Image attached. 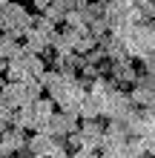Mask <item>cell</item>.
Segmentation results:
<instances>
[{"label": "cell", "instance_id": "cell-1", "mask_svg": "<svg viewBox=\"0 0 155 158\" xmlns=\"http://www.w3.org/2000/svg\"><path fill=\"white\" fill-rule=\"evenodd\" d=\"M32 17H35V15H32L23 3L12 0V3H9L3 12H0V32H6V35H12V38L23 40L26 29L32 26Z\"/></svg>", "mask_w": 155, "mask_h": 158}, {"label": "cell", "instance_id": "cell-2", "mask_svg": "<svg viewBox=\"0 0 155 158\" xmlns=\"http://www.w3.org/2000/svg\"><path fill=\"white\" fill-rule=\"evenodd\" d=\"M126 52H129V58H138L144 60L147 55L155 52V26L152 23H141V26H132L129 38L124 40Z\"/></svg>", "mask_w": 155, "mask_h": 158}, {"label": "cell", "instance_id": "cell-3", "mask_svg": "<svg viewBox=\"0 0 155 158\" xmlns=\"http://www.w3.org/2000/svg\"><path fill=\"white\" fill-rule=\"evenodd\" d=\"M98 101H101V118H106V121H124L135 109L129 95H126L124 89H118V86L112 92H106L104 98H98Z\"/></svg>", "mask_w": 155, "mask_h": 158}, {"label": "cell", "instance_id": "cell-4", "mask_svg": "<svg viewBox=\"0 0 155 158\" xmlns=\"http://www.w3.org/2000/svg\"><path fill=\"white\" fill-rule=\"evenodd\" d=\"M78 127H80V118H78L75 112H55V115L49 118V124L43 127V129H38V132H46V135H52V138H58V141H63V138L72 135Z\"/></svg>", "mask_w": 155, "mask_h": 158}, {"label": "cell", "instance_id": "cell-5", "mask_svg": "<svg viewBox=\"0 0 155 158\" xmlns=\"http://www.w3.org/2000/svg\"><path fill=\"white\" fill-rule=\"evenodd\" d=\"M63 141H58V138H52V135H46V132H32L29 135V141H26V150H29L35 158H49V155H55L58 150H63Z\"/></svg>", "mask_w": 155, "mask_h": 158}, {"label": "cell", "instance_id": "cell-6", "mask_svg": "<svg viewBox=\"0 0 155 158\" xmlns=\"http://www.w3.org/2000/svg\"><path fill=\"white\" fill-rule=\"evenodd\" d=\"M106 78L112 81L118 89H124V86H132V83H135V78H138V69H135L132 58H126V60H115V63H109Z\"/></svg>", "mask_w": 155, "mask_h": 158}, {"label": "cell", "instance_id": "cell-7", "mask_svg": "<svg viewBox=\"0 0 155 158\" xmlns=\"http://www.w3.org/2000/svg\"><path fill=\"white\" fill-rule=\"evenodd\" d=\"M26 141H29V135H26L23 129H17V127L3 129V132H0V155H3V158H12L14 152L26 150Z\"/></svg>", "mask_w": 155, "mask_h": 158}, {"label": "cell", "instance_id": "cell-8", "mask_svg": "<svg viewBox=\"0 0 155 158\" xmlns=\"http://www.w3.org/2000/svg\"><path fill=\"white\" fill-rule=\"evenodd\" d=\"M78 132H80V150H101V141H104V124H101V118L98 121H80V127H78Z\"/></svg>", "mask_w": 155, "mask_h": 158}, {"label": "cell", "instance_id": "cell-9", "mask_svg": "<svg viewBox=\"0 0 155 158\" xmlns=\"http://www.w3.org/2000/svg\"><path fill=\"white\" fill-rule=\"evenodd\" d=\"M29 109H32V115H35V132H38V129H43V127L49 124V118L58 112V106H55V101H52L49 95H46V98L40 95L38 101H32Z\"/></svg>", "mask_w": 155, "mask_h": 158}, {"label": "cell", "instance_id": "cell-10", "mask_svg": "<svg viewBox=\"0 0 155 158\" xmlns=\"http://www.w3.org/2000/svg\"><path fill=\"white\" fill-rule=\"evenodd\" d=\"M23 40H17L12 38V35H6V32H0V58H3L6 63L9 60H20L23 58Z\"/></svg>", "mask_w": 155, "mask_h": 158}, {"label": "cell", "instance_id": "cell-11", "mask_svg": "<svg viewBox=\"0 0 155 158\" xmlns=\"http://www.w3.org/2000/svg\"><path fill=\"white\" fill-rule=\"evenodd\" d=\"M78 118L80 121H98L101 118V101L86 92V95L80 98V104H78Z\"/></svg>", "mask_w": 155, "mask_h": 158}, {"label": "cell", "instance_id": "cell-12", "mask_svg": "<svg viewBox=\"0 0 155 158\" xmlns=\"http://www.w3.org/2000/svg\"><path fill=\"white\" fill-rule=\"evenodd\" d=\"M98 46H104V52H106V60H109V63H115V60H126V58H129L126 46L118 40V38H112V35H109L106 40H101Z\"/></svg>", "mask_w": 155, "mask_h": 158}, {"label": "cell", "instance_id": "cell-13", "mask_svg": "<svg viewBox=\"0 0 155 158\" xmlns=\"http://www.w3.org/2000/svg\"><path fill=\"white\" fill-rule=\"evenodd\" d=\"M20 63L26 66V72H29V78H40L43 72H46V58H43V55H32V52H23Z\"/></svg>", "mask_w": 155, "mask_h": 158}, {"label": "cell", "instance_id": "cell-14", "mask_svg": "<svg viewBox=\"0 0 155 158\" xmlns=\"http://www.w3.org/2000/svg\"><path fill=\"white\" fill-rule=\"evenodd\" d=\"M12 127L17 129H23V132H35V115H32V109L29 104L20 106V109H14V118H12Z\"/></svg>", "mask_w": 155, "mask_h": 158}, {"label": "cell", "instance_id": "cell-15", "mask_svg": "<svg viewBox=\"0 0 155 158\" xmlns=\"http://www.w3.org/2000/svg\"><path fill=\"white\" fill-rule=\"evenodd\" d=\"M3 72H6V81H9V83H26V81H32L29 72H26V66H23L20 60H9Z\"/></svg>", "mask_w": 155, "mask_h": 158}, {"label": "cell", "instance_id": "cell-16", "mask_svg": "<svg viewBox=\"0 0 155 158\" xmlns=\"http://www.w3.org/2000/svg\"><path fill=\"white\" fill-rule=\"evenodd\" d=\"M115 89V83L112 81H109L106 75H98V78H92V81H89V95H95V98H104L106 95V92H112Z\"/></svg>", "mask_w": 155, "mask_h": 158}, {"label": "cell", "instance_id": "cell-17", "mask_svg": "<svg viewBox=\"0 0 155 158\" xmlns=\"http://www.w3.org/2000/svg\"><path fill=\"white\" fill-rule=\"evenodd\" d=\"M95 46H98V40L92 38V32L84 29V32H80V38H78V43H75V55H86L89 49H95Z\"/></svg>", "mask_w": 155, "mask_h": 158}, {"label": "cell", "instance_id": "cell-18", "mask_svg": "<svg viewBox=\"0 0 155 158\" xmlns=\"http://www.w3.org/2000/svg\"><path fill=\"white\" fill-rule=\"evenodd\" d=\"M32 26H35L38 32H43L46 38H52V35L58 32V23H52L49 17H43V15H35V17H32Z\"/></svg>", "mask_w": 155, "mask_h": 158}, {"label": "cell", "instance_id": "cell-19", "mask_svg": "<svg viewBox=\"0 0 155 158\" xmlns=\"http://www.w3.org/2000/svg\"><path fill=\"white\" fill-rule=\"evenodd\" d=\"M63 26H69V29H86V17L80 9H72V12H66V17H63Z\"/></svg>", "mask_w": 155, "mask_h": 158}, {"label": "cell", "instance_id": "cell-20", "mask_svg": "<svg viewBox=\"0 0 155 158\" xmlns=\"http://www.w3.org/2000/svg\"><path fill=\"white\" fill-rule=\"evenodd\" d=\"M23 95H26V104H32V101H38V98L43 95V86H40V81H38V78L26 81V83H23Z\"/></svg>", "mask_w": 155, "mask_h": 158}, {"label": "cell", "instance_id": "cell-21", "mask_svg": "<svg viewBox=\"0 0 155 158\" xmlns=\"http://www.w3.org/2000/svg\"><path fill=\"white\" fill-rule=\"evenodd\" d=\"M43 17H49L52 23H58V26H63V17H66V12H63L60 6H55V3H49L46 9H43Z\"/></svg>", "mask_w": 155, "mask_h": 158}, {"label": "cell", "instance_id": "cell-22", "mask_svg": "<svg viewBox=\"0 0 155 158\" xmlns=\"http://www.w3.org/2000/svg\"><path fill=\"white\" fill-rule=\"evenodd\" d=\"M98 158H126L124 152V144H112V147H101Z\"/></svg>", "mask_w": 155, "mask_h": 158}, {"label": "cell", "instance_id": "cell-23", "mask_svg": "<svg viewBox=\"0 0 155 158\" xmlns=\"http://www.w3.org/2000/svg\"><path fill=\"white\" fill-rule=\"evenodd\" d=\"M63 144H66V147H72V152H75V150H80V144H84V141H80V132L75 129L72 135H66V138H63Z\"/></svg>", "mask_w": 155, "mask_h": 158}, {"label": "cell", "instance_id": "cell-24", "mask_svg": "<svg viewBox=\"0 0 155 158\" xmlns=\"http://www.w3.org/2000/svg\"><path fill=\"white\" fill-rule=\"evenodd\" d=\"M106 6L118 9V12H126V9H132V6H135V0H106Z\"/></svg>", "mask_w": 155, "mask_h": 158}, {"label": "cell", "instance_id": "cell-25", "mask_svg": "<svg viewBox=\"0 0 155 158\" xmlns=\"http://www.w3.org/2000/svg\"><path fill=\"white\" fill-rule=\"evenodd\" d=\"M141 66H144L141 72H155V52H152V55H147V58L141 60Z\"/></svg>", "mask_w": 155, "mask_h": 158}, {"label": "cell", "instance_id": "cell-26", "mask_svg": "<svg viewBox=\"0 0 155 158\" xmlns=\"http://www.w3.org/2000/svg\"><path fill=\"white\" fill-rule=\"evenodd\" d=\"M72 158H98V152H95V150H75V152H72Z\"/></svg>", "mask_w": 155, "mask_h": 158}, {"label": "cell", "instance_id": "cell-27", "mask_svg": "<svg viewBox=\"0 0 155 158\" xmlns=\"http://www.w3.org/2000/svg\"><path fill=\"white\" fill-rule=\"evenodd\" d=\"M29 3H32L35 9H38V12H43V9H46V6L52 3V0H29Z\"/></svg>", "mask_w": 155, "mask_h": 158}, {"label": "cell", "instance_id": "cell-28", "mask_svg": "<svg viewBox=\"0 0 155 158\" xmlns=\"http://www.w3.org/2000/svg\"><path fill=\"white\" fill-rule=\"evenodd\" d=\"M49 158H72V155L66 152V147H63V150H58V152H55V155H49Z\"/></svg>", "mask_w": 155, "mask_h": 158}, {"label": "cell", "instance_id": "cell-29", "mask_svg": "<svg viewBox=\"0 0 155 158\" xmlns=\"http://www.w3.org/2000/svg\"><path fill=\"white\" fill-rule=\"evenodd\" d=\"M3 129H9V124L3 121V115H0V132H3Z\"/></svg>", "mask_w": 155, "mask_h": 158}, {"label": "cell", "instance_id": "cell-30", "mask_svg": "<svg viewBox=\"0 0 155 158\" xmlns=\"http://www.w3.org/2000/svg\"><path fill=\"white\" fill-rule=\"evenodd\" d=\"M9 3H12V0H0V12H3V9H6Z\"/></svg>", "mask_w": 155, "mask_h": 158}, {"label": "cell", "instance_id": "cell-31", "mask_svg": "<svg viewBox=\"0 0 155 158\" xmlns=\"http://www.w3.org/2000/svg\"><path fill=\"white\" fill-rule=\"evenodd\" d=\"M3 69H6V60H3V58H0V72H3Z\"/></svg>", "mask_w": 155, "mask_h": 158}, {"label": "cell", "instance_id": "cell-32", "mask_svg": "<svg viewBox=\"0 0 155 158\" xmlns=\"http://www.w3.org/2000/svg\"><path fill=\"white\" fill-rule=\"evenodd\" d=\"M152 155H155V141H152Z\"/></svg>", "mask_w": 155, "mask_h": 158}, {"label": "cell", "instance_id": "cell-33", "mask_svg": "<svg viewBox=\"0 0 155 158\" xmlns=\"http://www.w3.org/2000/svg\"><path fill=\"white\" fill-rule=\"evenodd\" d=\"M152 26H155V17H152Z\"/></svg>", "mask_w": 155, "mask_h": 158}, {"label": "cell", "instance_id": "cell-34", "mask_svg": "<svg viewBox=\"0 0 155 158\" xmlns=\"http://www.w3.org/2000/svg\"><path fill=\"white\" fill-rule=\"evenodd\" d=\"M149 3H155V0H149Z\"/></svg>", "mask_w": 155, "mask_h": 158}, {"label": "cell", "instance_id": "cell-35", "mask_svg": "<svg viewBox=\"0 0 155 158\" xmlns=\"http://www.w3.org/2000/svg\"><path fill=\"white\" fill-rule=\"evenodd\" d=\"M0 158H3V155H0Z\"/></svg>", "mask_w": 155, "mask_h": 158}]
</instances>
